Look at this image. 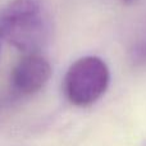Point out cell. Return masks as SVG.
Instances as JSON below:
<instances>
[{"instance_id": "obj_2", "label": "cell", "mask_w": 146, "mask_h": 146, "mask_svg": "<svg viewBox=\"0 0 146 146\" xmlns=\"http://www.w3.org/2000/svg\"><path fill=\"white\" fill-rule=\"evenodd\" d=\"M110 81L106 63L99 56H83L69 67L64 92L76 106H88L105 94Z\"/></svg>"}, {"instance_id": "obj_1", "label": "cell", "mask_w": 146, "mask_h": 146, "mask_svg": "<svg viewBox=\"0 0 146 146\" xmlns=\"http://www.w3.org/2000/svg\"><path fill=\"white\" fill-rule=\"evenodd\" d=\"M3 38L25 54L37 53L48 41L51 19L46 0H12L0 9Z\"/></svg>"}, {"instance_id": "obj_4", "label": "cell", "mask_w": 146, "mask_h": 146, "mask_svg": "<svg viewBox=\"0 0 146 146\" xmlns=\"http://www.w3.org/2000/svg\"><path fill=\"white\" fill-rule=\"evenodd\" d=\"M133 55H135V58L139 59V60H142V62L146 60V37L142 41H140L139 45L135 48Z\"/></svg>"}, {"instance_id": "obj_3", "label": "cell", "mask_w": 146, "mask_h": 146, "mask_svg": "<svg viewBox=\"0 0 146 146\" xmlns=\"http://www.w3.org/2000/svg\"><path fill=\"white\" fill-rule=\"evenodd\" d=\"M51 76L50 63L37 53L26 54L13 68L12 86L19 95H32L48 83Z\"/></svg>"}, {"instance_id": "obj_5", "label": "cell", "mask_w": 146, "mask_h": 146, "mask_svg": "<svg viewBox=\"0 0 146 146\" xmlns=\"http://www.w3.org/2000/svg\"><path fill=\"white\" fill-rule=\"evenodd\" d=\"M4 41V38H3V35H1V30H0V48H1V42Z\"/></svg>"}, {"instance_id": "obj_6", "label": "cell", "mask_w": 146, "mask_h": 146, "mask_svg": "<svg viewBox=\"0 0 146 146\" xmlns=\"http://www.w3.org/2000/svg\"><path fill=\"white\" fill-rule=\"evenodd\" d=\"M124 1H132V0H124Z\"/></svg>"}]
</instances>
